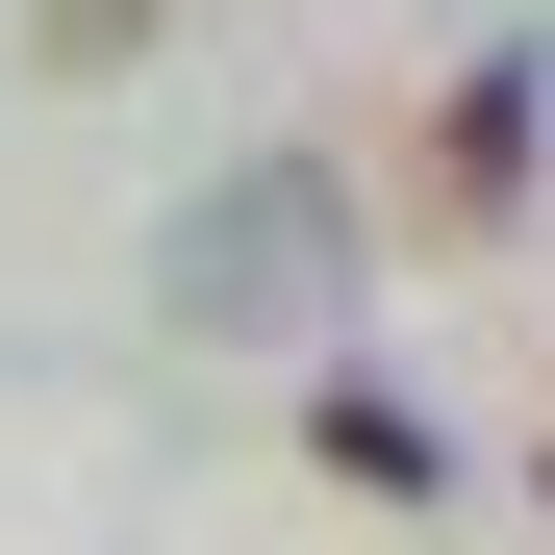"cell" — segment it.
Returning <instances> with one entry per match:
<instances>
[{
	"instance_id": "cell-2",
	"label": "cell",
	"mask_w": 555,
	"mask_h": 555,
	"mask_svg": "<svg viewBox=\"0 0 555 555\" xmlns=\"http://www.w3.org/2000/svg\"><path fill=\"white\" fill-rule=\"evenodd\" d=\"M530 127H555V76H530V51H480V76L429 102V228H505V203H530Z\"/></svg>"
},
{
	"instance_id": "cell-4",
	"label": "cell",
	"mask_w": 555,
	"mask_h": 555,
	"mask_svg": "<svg viewBox=\"0 0 555 555\" xmlns=\"http://www.w3.org/2000/svg\"><path fill=\"white\" fill-rule=\"evenodd\" d=\"M152 26H177V0H26V51H51V76H127Z\"/></svg>"
},
{
	"instance_id": "cell-1",
	"label": "cell",
	"mask_w": 555,
	"mask_h": 555,
	"mask_svg": "<svg viewBox=\"0 0 555 555\" xmlns=\"http://www.w3.org/2000/svg\"><path fill=\"white\" fill-rule=\"evenodd\" d=\"M152 304L203 328V353H328V328H353V177H328V152L203 177V203H177V253H152Z\"/></svg>"
},
{
	"instance_id": "cell-3",
	"label": "cell",
	"mask_w": 555,
	"mask_h": 555,
	"mask_svg": "<svg viewBox=\"0 0 555 555\" xmlns=\"http://www.w3.org/2000/svg\"><path fill=\"white\" fill-rule=\"evenodd\" d=\"M304 429H328V480H379V505H429V480H454V429H429L404 379H328Z\"/></svg>"
}]
</instances>
